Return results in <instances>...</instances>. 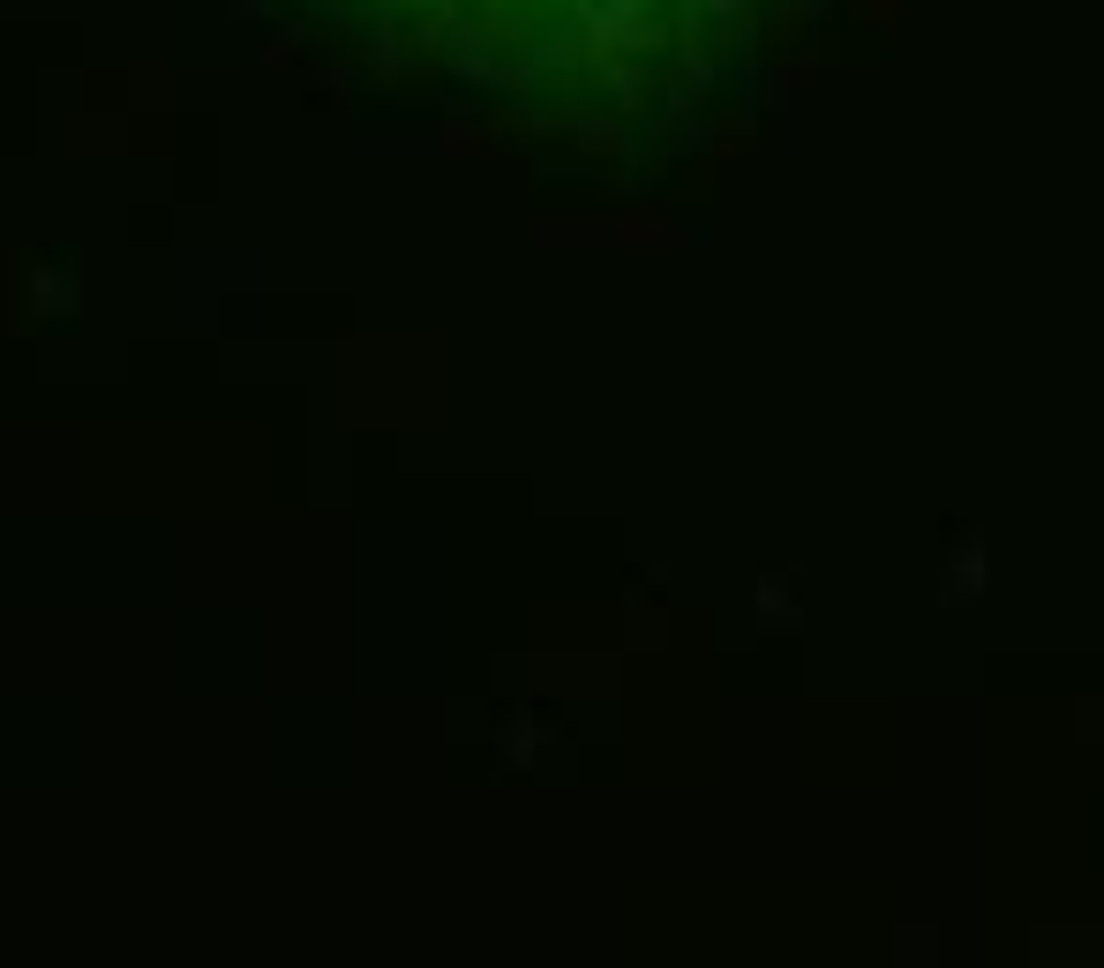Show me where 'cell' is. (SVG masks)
I'll return each instance as SVG.
<instances>
[{
    "instance_id": "6da1fadb",
    "label": "cell",
    "mask_w": 1104,
    "mask_h": 968,
    "mask_svg": "<svg viewBox=\"0 0 1104 968\" xmlns=\"http://www.w3.org/2000/svg\"><path fill=\"white\" fill-rule=\"evenodd\" d=\"M346 68L587 158L714 121L797 0H271Z\"/></svg>"
}]
</instances>
